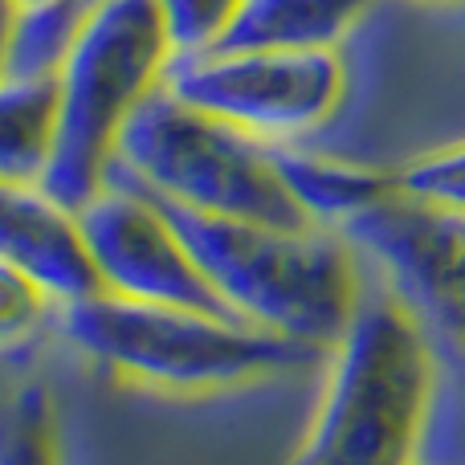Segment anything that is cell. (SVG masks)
<instances>
[{
  "label": "cell",
  "instance_id": "cell-1",
  "mask_svg": "<svg viewBox=\"0 0 465 465\" xmlns=\"http://www.w3.org/2000/svg\"><path fill=\"white\" fill-rule=\"evenodd\" d=\"M163 204V201H160ZM217 302L270 335L327 355L363 306L360 249L339 229L262 225L172 209Z\"/></svg>",
  "mask_w": 465,
  "mask_h": 465
},
{
  "label": "cell",
  "instance_id": "cell-2",
  "mask_svg": "<svg viewBox=\"0 0 465 465\" xmlns=\"http://www.w3.org/2000/svg\"><path fill=\"white\" fill-rule=\"evenodd\" d=\"M441 363L392 294H368L327 351V380L290 465H420Z\"/></svg>",
  "mask_w": 465,
  "mask_h": 465
},
{
  "label": "cell",
  "instance_id": "cell-3",
  "mask_svg": "<svg viewBox=\"0 0 465 465\" xmlns=\"http://www.w3.org/2000/svg\"><path fill=\"white\" fill-rule=\"evenodd\" d=\"M57 327L114 380L176 396L225 392L327 360L314 347L249 327L229 311L131 302L103 290L62 306Z\"/></svg>",
  "mask_w": 465,
  "mask_h": 465
},
{
  "label": "cell",
  "instance_id": "cell-4",
  "mask_svg": "<svg viewBox=\"0 0 465 465\" xmlns=\"http://www.w3.org/2000/svg\"><path fill=\"white\" fill-rule=\"evenodd\" d=\"M176 62L155 0H98L57 65V147L41 180L54 201L82 209L114 176L131 114L160 94Z\"/></svg>",
  "mask_w": 465,
  "mask_h": 465
},
{
  "label": "cell",
  "instance_id": "cell-5",
  "mask_svg": "<svg viewBox=\"0 0 465 465\" xmlns=\"http://www.w3.org/2000/svg\"><path fill=\"white\" fill-rule=\"evenodd\" d=\"M114 176L172 209L286 229L311 225L282 180L273 143L180 103L168 90L147 98L123 127Z\"/></svg>",
  "mask_w": 465,
  "mask_h": 465
},
{
  "label": "cell",
  "instance_id": "cell-6",
  "mask_svg": "<svg viewBox=\"0 0 465 465\" xmlns=\"http://www.w3.org/2000/svg\"><path fill=\"white\" fill-rule=\"evenodd\" d=\"M168 94L262 143H302L339 119L351 90L339 49H241L176 57Z\"/></svg>",
  "mask_w": 465,
  "mask_h": 465
},
{
  "label": "cell",
  "instance_id": "cell-7",
  "mask_svg": "<svg viewBox=\"0 0 465 465\" xmlns=\"http://www.w3.org/2000/svg\"><path fill=\"white\" fill-rule=\"evenodd\" d=\"M339 232L388 273V294L417 319L441 371L465 384V213L392 193Z\"/></svg>",
  "mask_w": 465,
  "mask_h": 465
},
{
  "label": "cell",
  "instance_id": "cell-8",
  "mask_svg": "<svg viewBox=\"0 0 465 465\" xmlns=\"http://www.w3.org/2000/svg\"><path fill=\"white\" fill-rule=\"evenodd\" d=\"M74 213L103 294L131 298V302L225 311L188 241L180 237L172 213L143 188L111 176V184H103Z\"/></svg>",
  "mask_w": 465,
  "mask_h": 465
},
{
  "label": "cell",
  "instance_id": "cell-9",
  "mask_svg": "<svg viewBox=\"0 0 465 465\" xmlns=\"http://www.w3.org/2000/svg\"><path fill=\"white\" fill-rule=\"evenodd\" d=\"M0 257L33 273L57 298V306L98 294V273L82 241L78 213L54 201L41 184L0 180Z\"/></svg>",
  "mask_w": 465,
  "mask_h": 465
},
{
  "label": "cell",
  "instance_id": "cell-10",
  "mask_svg": "<svg viewBox=\"0 0 465 465\" xmlns=\"http://www.w3.org/2000/svg\"><path fill=\"white\" fill-rule=\"evenodd\" d=\"M282 180L311 225L343 229L360 213L376 209L396 193V176L360 160H339L327 152H311L302 143H273Z\"/></svg>",
  "mask_w": 465,
  "mask_h": 465
},
{
  "label": "cell",
  "instance_id": "cell-11",
  "mask_svg": "<svg viewBox=\"0 0 465 465\" xmlns=\"http://www.w3.org/2000/svg\"><path fill=\"white\" fill-rule=\"evenodd\" d=\"M57 147V74H0V180L41 184Z\"/></svg>",
  "mask_w": 465,
  "mask_h": 465
},
{
  "label": "cell",
  "instance_id": "cell-12",
  "mask_svg": "<svg viewBox=\"0 0 465 465\" xmlns=\"http://www.w3.org/2000/svg\"><path fill=\"white\" fill-rule=\"evenodd\" d=\"M376 0H245L225 45L339 49Z\"/></svg>",
  "mask_w": 465,
  "mask_h": 465
},
{
  "label": "cell",
  "instance_id": "cell-13",
  "mask_svg": "<svg viewBox=\"0 0 465 465\" xmlns=\"http://www.w3.org/2000/svg\"><path fill=\"white\" fill-rule=\"evenodd\" d=\"M0 465H65L54 392L29 384L0 412Z\"/></svg>",
  "mask_w": 465,
  "mask_h": 465
},
{
  "label": "cell",
  "instance_id": "cell-14",
  "mask_svg": "<svg viewBox=\"0 0 465 465\" xmlns=\"http://www.w3.org/2000/svg\"><path fill=\"white\" fill-rule=\"evenodd\" d=\"M176 57L209 54L229 41L245 0H155Z\"/></svg>",
  "mask_w": 465,
  "mask_h": 465
},
{
  "label": "cell",
  "instance_id": "cell-15",
  "mask_svg": "<svg viewBox=\"0 0 465 465\" xmlns=\"http://www.w3.org/2000/svg\"><path fill=\"white\" fill-rule=\"evenodd\" d=\"M57 311H62L57 298L33 273L0 257V351L33 343Z\"/></svg>",
  "mask_w": 465,
  "mask_h": 465
},
{
  "label": "cell",
  "instance_id": "cell-16",
  "mask_svg": "<svg viewBox=\"0 0 465 465\" xmlns=\"http://www.w3.org/2000/svg\"><path fill=\"white\" fill-rule=\"evenodd\" d=\"M392 176L396 193L409 196V201L433 204L445 213H465V139L417 155Z\"/></svg>",
  "mask_w": 465,
  "mask_h": 465
},
{
  "label": "cell",
  "instance_id": "cell-17",
  "mask_svg": "<svg viewBox=\"0 0 465 465\" xmlns=\"http://www.w3.org/2000/svg\"><path fill=\"white\" fill-rule=\"evenodd\" d=\"M13 33H16V8L0 0V74H8V54H13Z\"/></svg>",
  "mask_w": 465,
  "mask_h": 465
},
{
  "label": "cell",
  "instance_id": "cell-18",
  "mask_svg": "<svg viewBox=\"0 0 465 465\" xmlns=\"http://www.w3.org/2000/svg\"><path fill=\"white\" fill-rule=\"evenodd\" d=\"M8 5L16 8V13H41V8H57V5H78L82 0H8Z\"/></svg>",
  "mask_w": 465,
  "mask_h": 465
},
{
  "label": "cell",
  "instance_id": "cell-19",
  "mask_svg": "<svg viewBox=\"0 0 465 465\" xmlns=\"http://www.w3.org/2000/svg\"><path fill=\"white\" fill-rule=\"evenodd\" d=\"M98 5V0H82V8H94Z\"/></svg>",
  "mask_w": 465,
  "mask_h": 465
},
{
  "label": "cell",
  "instance_id": "cell-20",
  "mask_svg": "<svg viewBox=\"0 0 465 465\" xmlns=\"http://www.w3.org/2000/svg\"><path fill=\"white\" fill-rule=\"evenodd\" d=\"M420 465H425V461H420Z\"/></svg>",
  "mask_w": 465,
  "mask_h": 465
}]
</instances>
